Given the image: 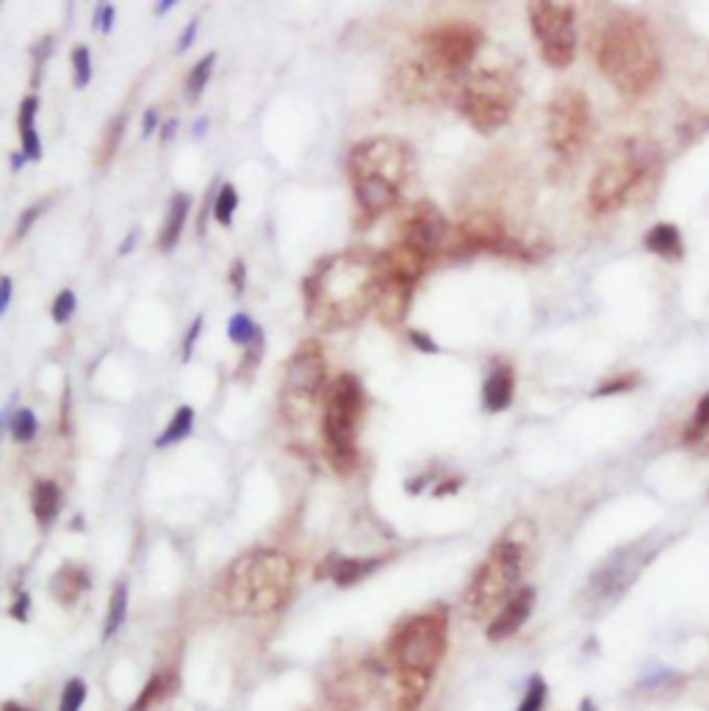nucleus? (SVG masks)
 I'll return each instance as SVG.
<instances>
[{
	"label": "nucleus",
	"mask_w": 709,
	"mask_h": 711,
	"mask_svg": "<svg viewBox=\"0 0 709 711\" xmlns=\"http://www.w3.org/2000/svg\"><path fill=\"white\" fill-rule=\"evenodd\" d=\"M305 313L322 327H347L377 302L380 252L341 249L316 263L305 277Z\"/></svg>",
	"instance_id": "1"
},
{
	"label": "nucleus",
	"mask_w": 709,
	"mask_h": 711,
	"mask_svg": "<svg viewBox=\"0 0 709 711\" xmlns=\"http://www.w3.org/2000/svg\"><path fill=\"white\" fill-rule=\"evenodd\" d=\"M294 590V562L283 551L258 548L233 559L217 587L219 606L230 615H272Z\"/></svg>",
	"instance_id": "2"
},
{
	"label": "nucleus",
	"mask_w": 709,
	"mask_h": 711,
	"mask_svg": "<svg viewBox=\"0 0 709 711\" xmlns=\"http://www.w3.org/2000/svg\"><path fill=\"white\" fill-rule=\"evenodd\" d=\"M596 64L624 97H643L660 81L662 59L657 39L637 14H615L601 28Z\"/></svg>",
	"instance_id": "3"
},
{
	"label": "nucleus",
	"mask_w": 709,
	"mask_h": 711,
	"mask_svg": "<svg viewBox=\"0 0 709 711\" xmlns=\"http://www.w3.org/2000/svg\"><path fill=\"white\" fill-rule=\"evenodd\" d=\"M410 172L413 150L394 136H372L349 150V178L366 219H377L397 205Z\"/></svg>",
	"instance_id": "4"
},
{
	"label": "nucleus",
	"mask_w": 709,
	"mask_h": 711,
	"mask_svg": "<svg viewBox=\"0 0 709 711\" xmlns=\"http://www.w3.org/2000/svg\"><path fill=\"white\" fill-rule=\"evenodd\" d=\"M535 537V526L529 521H516L496 540L474 570L469 587L463 593V609L471 620H488L499 615V609L518 593L516 584L524 570L529 540Z\"/></svg>",
	"instance_id": "5"
},
{
	"label": "nucleus",
	"mask_w": 709,
	"mask_h": 711,
	"mask_svg": "<svg viewBox=\"0 0 709 711\" xmlns=\"http://www.w3.org/2000/svg\"><path fill=\"white\" fill-rule=\"evenodd\" d=\"M654 164H657V147L654 144L635 139V136L618 139L604 153L593 178H590V208L596 214L618 211L632 197V191L640 186V180L649 175Z\"/></svg>",
	"instance_id": "6"
},
{
	"label": "nucleus",
	"mask_w": 709,
	"mask_h": 711,
	"mask_svg": "<svg viewBox=\"0 0 709 711\" xmlns=\"http://www.w3.org/2000/svg\"><path fill=\"white\" fill-rule=\"evenodd\" d=\"M446 631V609L408 617L388 642V676L419 678L433 684L435 670L446 653Z\"/></svg>",
	"instance_id": "7"
},
{
	"label": "nucleus",
	"mask_w": 709,
	"mask_h": 711,
	"mask_svg": "<svg viewBox=\"0 0 709 711\" xmlns=\"http://www.w3.org/2000/svg\"><path fill=\"white\" fill-rule=\"evenodd\" d=\"M363 418V388L355 374H338L327 385L322 432L327 460L338 474H349L358 465V432Z\"/></svg>",
	"instance_id": "8"
},
{
	"label": "nucleus",
	"mask_w": 709,
	"mask_h": 711,
	"mask_svg": "<svg viewBox=\"0 0 709 711\" xmlns=\"http://www.w3.org/2000/svg\"><path fill=\"white\" fill-rule=\"evenodd\" d=\"M518 97H521V86H518L516 72L505 67L477 70L460 83L457 111L477 133H493L513 117Z\"/></svg>",
	"instance_id": "9"
},
{
	"label": "nucleus",
	"mask_w": 709,
	"mask_h": 711,
	"mask_svg": "<svg viewBox=\"0 0 709 711\" xmlns=\"http://www.w3.org/2000/svg\"><path fill=\"white\" fill-rule=\"evenodd\" d=\"M327 385L325 352L319 341H305L297 346V352L289 357L283 388H280V407L291 424L308 421L322 399Z\"/></svg>",
	"instance_id": "10"
},
{
	"label": "nucleus",
	"mask_w": 709,
	"mask_h": 711,
	"mask_svg": "<svg viewBox=\"0 0 709 711\" xmlns=\"http://www.w3.org/2000/svg\"><path fill=\"white\" fill-rule=\"evenodd\" d=\"M593 111L585 92L563 89L557 92L546 111V142L560 158H577L590 142Z\"/></svg>",
	"instance_id": "11"
},
{
	"label": "nucleus",
	"mask_w": 709,
	"mask_h": 711,
	"mask_svg": "<svg viewBox=\"0 0 709 711\" xmlns=\"http://www.w3.org/2000/svg\"><path fill=\"white\" fill-rule=\"evenodd\" d=\"M529 28L541 45L543 61L565 70L577 56V14L568 3L535 0L529 3Z\"/></svg>",
	"instance_id": "12"
},
{
	"label": "nucleus",
	"mask_w": 709,
	"mask_h": 711,
	"mask_svg": "<svg viewBox=\"0 0 709 711\" xmlns=\"http://www.w3.org/2000/svg\"><path fill=\"white\" fill-rule=\"evenodd\" d=\"M482 31L471 23H446L419 36V50L424 59L446 72L449 78L460 81V75L469 70L471 61L477 59L482 45Z\"/></svg>",
	"instance_id": "13"
},
{
	"label": "nucleus",
	"mask_w": 709,
	"mask_h": 711,
	"mask_svg": "<svg viewBox=\"0 0 709 711\" xmlns=\"http://www.w3.org/2000/svg\"><path fill=\"white\" fill-rule=\"evenodd\" d=\"M449 238H452V225L446 222V216L435 208L433 202H416L399 219V244L419 249L421 255H427L430 261H433L435 255L446 252Z\"/></svg>",
	"instance_id": "14"
},
{
	"label": "nucleus",
	"mask_w": 709,
	"mask_h": 711,
	"mask_svg": "<svg viewBox=\"0 0 709 711\" xmlns=\"http://www.w3.org/2000/svg\"><path fill=\"white\" fill-rule=\"evenodd\" d=\"M394 86L402 100L410 103H435L444 100L446 95L455 92L457 81L449 78L446 72H441L435 64L421 56L419 50H413L408 59L402 61L394 72ZM460 92V86H457Z\"/></svg>",
	"instance_id": "15"
},
{
	"label": "nucleus",
	"mask_w": 709,
	"mask_h": 711,
	"mask_svg": "<svg viewBox=\"0 0 709 711\" xmlns=\"http://www.w3.org/2000/svg\"><path fill=\"white\" fill-rule=\"evenodd\" d=\"M518 241L507 233L496 214H471L466 222L452 227L446 252H507L516 255Z\"/></svg>",
	"instance_id": "16"
},
{
	"label": "nucleus",
	"mask_w": 709,
	"mask_h": 711,
	"mask_svg": "<svg viewBox=\"0 0 709 711\" xmlns=\"http://www.w3.org/2000/svg\"><path fill=\"white\" fill-rule=\"evenodd\" d=\"M532 606H535V590H532V587H521V590H518V593L513 595L502 609H499V615L491 620V626H488V640L493 642L510 640V637L527 623Z\"/></svg>",
	"instance_id": "17"
},
{
	"label": "nucleus",
	"mask_w": 709,
	"mask_h": 711,
	"mask_svg": "<svg viewBox=\"0 0 709 711\" xmlns=\"http://www.w3.org/2000/svg\"><path fill=\"white\" fill-rule=\"evenodd\" d=\"M410 299H413V288L410 285L388 280V277L380 274V291H377L374 310H377V319L383 321L385 327H397V324L405 321L410 310Z\"/></svg>",
	"instance_id": "18"
},
{
	"label": "nucleus",
	"mask_w": 709,
	"mask_h": 711,
	"mask_svg": "<svg viewBox=\"0 0 709 711\" xmlns=\"http://www.w3.org/2000/svg\"><path fill=\"white\" fill-rule=\"evenodd\" d=\"M369 681L372 678L366 676L363 670H352V673L336 678L327 689L330 711H361L363 700L369 695Z\"/></svg>",
	"instance_id": "19"
},
{
	"label": "nucleus",
	"mask_w": 709,
	"mask_h": 711,
	"mask_svg": "<svg viewBox=\"0 0 709 711\" xmlns=\"http://www.w3.org/2000/svg\"><path fill=\"white\" fill-rule=\"evenodd\" d=\"M383 565V559H352V557H327L316 576L319 579H333L338 587H352L361 579H366L372 570H377Z\"/></svg>",
	"instance_id": "20"
},
{
	"label": "nucleus",
	"mask_w": 709,
	"mask_h": 711,
	"mask_svg": "<svg viewBox=\"0 0 709 711\" xmlns=\"http://www.w3.org/2000/svg\"><path fill=\"white\" fill-rule=\"evenodd\" d=\"M516 393V371L505 363L493 368L491 374L482 382V407L485 413H502L513 402Z\"/></svg>",
	"instance_id": "21"
},
{
	"label": "nucleus",
	"mask_w": 709,
	"mask_h": 711,
	"mask_svg": "<svg viewBox=\"0 0 709 711\" xmlns=\"http://www.w3.org/2000/svg\"><path fill=\"white\" fill-rule=\"evenodd\" d=\"M86 590H89V573L81 565H61L50 581V593L64 606L75 604Z\"/></svg>",
	"instance_id": "22"
},
{
	"label": "nucleus",
	"mask_w": 709,
	"mask_h": 711,
	"mask_svg": "<svg viewBox=\"0 0 709 711\" xmlns=\"http://www.w3.org/2000/svg\"><path fill=\"white\" fill-rule=\"evenodd\" d=\"M189 208H192V197H189V194H175V197L169 200L164 227H161V233H158V249H161V252H172V249L178 247L183 225H186V216H189Z\"/></svg>",
	"instance_id": "23"
},
{
	"label": "nucleus",
	"mask_w": 709,
	"mask_h": 711,
	"mask_svg": "<svg viewBox=\"0 0 709 711\" xmlns=\"http://www.w3.org/2000/svg\"><path fill=\"white\" fill-rule=\"evenodd\" d=\"M643 247L654 252V255L665 258V261H679V258L685 255L682 233H679V227L671 225V222H660V225L651 227L649 233L643 236Z\"/></svg>",
	"instance_id": "24"
},
{
	"label": "nucleus",
	"mask_w": 709,
	"mask_h": 711,
	"mask_svg": "<svg viewBox=\"0 0 709 711\" xmlns=\"http://www.w3.org/2000/svg\"><path fill=\"white\" fill-rule=\"evenodd\" d=\"M31 510H34V518L42 529L53 526V521L59 518L61 512V490L56 482L50 479H39L34 490H31Z\"/></svg>",
	"instance_id": "25"
},
{
	"label": "nucleus",
	"mask_w": 709,
	"mask_h": 711,
	"mask_svg": "<svg viewBox=\"0 0 709 711\" xmlns=\"http://www.w3.org/2000/svg\"><path fill=\"white\" fill-rule=\"evenodd\" d=\"M37 111H39V100L37 95H28L20 106V142H23V155L28 161H39L42 158V144H39V133H37Z\"/></svg>",
	"instance_id": "26"
},
{
	"label": "nucleus",
	"mask_w": 709,
	"mask_h": 711,
	"mask_svg": "<svg viewBox=\"0 0 709 711\" xmlns=\"http://www.w3.org/2000/svg\"><path fill=\"white\" fill-rule=\"evenodd\" d=\"M192 427H194V410L183 404V407H178V413L169 418L167 429H164L161 438L156 440V449H167V446H172V443H181L183 438L192 435Z\"/></svg>",
	"instance_id": "27"
},
{
	"label": "nucleus",
	"mask_w": 709,
	"mask_h": 711,
	"mask_svg": "<svg viewBox=\"0 0 709 711\" xmlns=\"http://www.w3.org/2000/svg\"><path fill=\"white\" fill-rule=\"evenodd\" d=\"M125 615H128V587L120 581L114 587V593L109 598V609H106V623H103V637L106 640H111L120 631V626L125 623Z\"/></svg>",
	"instance_id": "28"
},
{
	"label": "nucleus",
	"mask_w": 709,
	"mask_h": 711,
	"mask_svg": "<svg viewBox=\"0 0 709 711\" xmlns=\"http://www.w3.org/2000/svg\"><path fill=\"white\" fill-rule=\"evenodd\" d=\"M172 687H175V678L169 676V673H158V676H153L150 681H147L145 692H142L139 700L133 703L131 711H147L150 706H156V703H161V700L167 698L169 692H172Z\"/></svg>",
	"instance_id": "29"
},
{
	"label": "nucleus",
	"mask_w": 709,
	"mask_h": 711,
	"mask_svg": "<svg viewBox=\"0 0 709 711\" xmlns=\"http://www.w3.org/2000/svg\"><path fill=\"white\" fill-rule=\"evenodd\" d=\"M125 125H128L125 111L117 114V117L111 119L109 125H106V131H103V136H100V147H97V155H95L97 164H106V161H111V155L117 153L122 133H125Z\"/></svg>",
	"instance_id": "30"
},
{
	"label": "nucleus",
	"mask_w": 709,
	"mask_h": 711,
	"mask_svg": "<svg viewBox=\"0 0 709 711\" xmlns=\"http://www.w3.org/2000/svg\"><path fill=\"white\" fill-rule=\"evenodd\" d=\"M214 64H217V53H208V56H203V59L197 61L192 67V72H189V78H186V97L189 100H197V97L203 95L205 83L211 81V72H214Z\"/></svg>",
	"instance_id": "31"
},
{
	"label": "nucleus",
	"mask_w": 709,
	"mask_h": 711,
	"mask_svg": "<svg viewBox=\"0 0 709 711\" xmlns=\"http://www.w3.org/2000/svg\"><path fill=\"white\" fill-rule=\"evenodd\" d=\"M6 424H9V432H12V438L17 440V443H31V440L37 438L39 421L37 415L31 413L28 407H20Z\"/></svg>",
	"instance_id": "32"
},
{
	"label": "nucleus",
	"mask_w": 709,
	"mask_h": 711,
	"mask_svg": "<svg viewBox=\"0 0 709 711\" xmlns=\"http://www.w3.org/2000/svg\"><path fill=\"white\" fill-rule=\"evenodd\" d=\"M236 208H239V194H236V189L230 183H225L217 191V197H214V219L222 227H230L233 225V216H236Z\"/></svg>",
	"instance_id": "33"
},
{
	"label": "nucleus",
	"mask_w": 709,
	"mask_h": 711,
	"mask_svg": "<svg viewBox=\"0 0 709 711\" xmlns=\"http://www.w3.org/2000/svg\"><path fill=\"white\" fill-rule=\"evenodd\" d=\"M261 335V327L255 324L247 313H236L233 319H230V324H228V338L233 341V344H239V346H247L253 344L255 338Z\"/></svg>",
	"instance_id": "34"
},
{
	"label": "nucleus",
	"mask_w": 709,
	"mask_h": 711,
	"mask_svg": "<svg viewBox=\"0 0 709 711\" xmlns=\"http://www.w3.org/2000/svg\"><path fill=\"white\" fill-rule=\"evenodd\" d=\"M709 432V393L698 402L696 413L690 418V424L685 427V443H698Z\"/></svg>",
	"instance_id": "35"
},
{
	"label": "nucleus",
	"mask_w": 709,
	"mask_h": 711,
	"mask_svg": "<svg viewBox=\"0 0 709 711\" xmlns=\"http://www.w3.org/2000/svg\"><path fill=\"white\" fill-rule=\"evenodd\" d=\"M92 81V56L86 45H75L73 50V83L75 89H86Z\"/></svg>",
	"instance_id": "36"
},
{
	"label": "nucleus",
	"mask_w": 709,
	"mask_h": 711,
	"mask_svg": "<svg viewBox=\"0 0 709 711\" xmlns=\"http://www.w3.org/2000/svg\"><path fill=\"white\" fill-rule=\"evenodd\" d=\"M261 355H264V332L255 338L253 344L244 349V357H241V366H239V371H236V377H239V380L253 377V371L258 368V360H261Z\"/></svg>",
	"instance_id": "37"
},
{
	"label": "nucleus",
	"mask_w": 709,
	"mask_h": 711,
	"mask_svg": "<svg viewBox=\"0 0 709 711\" xmlns=\"http://www.w3.org/2000/svg\"><path fill=\"white\" fill-rule=\"evenodd\" d=\"M84 700H86V684L81 681V678H73V681H67V687H64V692H61L59 711H78L81 706H84Z\"/></svg>",
	"instance_id": "38"
},
{
	"label": "nucleus",
	"mask_w": 709,
	"mask_h": 711,
	"mask_svg": "<svg viewBox=\"0 0 709 711\" xmlns=\"http://www.w3.org/2000/svg\"><path fill=\"white\" fill-rule=\"evenodd\" d=\"M543 703H546V684L541 676H535L529 681L527 695L521 698L516 711H543Z\"/></svg>",
	"instance_id": "39"
},
{
	"label": "nucleus",
	"mask_w": 709,
	"mask_h": 711,
	"mask_svg": "<svg viewBox=\"0 0 709 711\" xmlns=\"http://www.w3.org/2000/svg\"><path fill=\"white\" fill-rule=\"evenodd\" d=\"M640 385V374H621V377H613V380H604L593 391V396H613V393H626L632 391Z\"/></svg>",
	"instance_id": "40"
},
{
	"label": "nucleus",
	"mask_w": 709,
	"mask_h": 711,
	"mask_svg": "<svg viewBox=\"0 0 709 711\" xmlns=\"http://www.w3.org/2000/svg\"><path fill=\"white\" fill-rule=\"evenodd\" d=\"M75 308H78V299H75V294L70 291V288H64V291H59V297H56V302H53V310H50V313H53V321H56V324L70 321Z\"/></svg>",
	"instance_id": "41"
},
{
	"label": "nucleus",
	"mask_w": 709,
	"mask_h": 711,
	"mask_svg": "<svg viewBox=\"0 0 709 711\" xmlns=\"http://www.w3.org/2000/svg\"><path fill=\"white\" fill-rule=\"evenodd\" d=\"M48 211V200H42V202H34L28 211H23V216H20V222H17V230H14V241L17 238H23V236H28V230L34 227V222H37L39 216L45 214Z\"/></svg>",
	"instance_id": "42"
},
{
	"label": "nucleus",
	"mask_w": 709,
	"mask_h": 711,
	"mask_svg": "<svg viewBox=\"0 0 709 711\" xmlns=\"http://www.w3.org/2000/svg\"><path fill=\"white\" fill-rule=\"evenodd\" d=\"M114 17H117L114 6H109V3H100V6H97V14H95L97 31H100V34H109L111 28H114Z\"/></svg>",
	"instance_id": "43"
},
{
	"label": "nucleus",
	"mask_w": 709,
	"mask_h": 711,
	"mask_svg": "<svg viewBox=\"0 0 709 711\" xmlns=\"http://www.w3.org/2000/svg\"><path fill=\"white\" fill-rule=\"evenodd\" d=\"M200 332H203V316H197V319L192 321V327H189V332H186V341H183V363H189V360H192L194 344H197Z\"/></svg>",
	"instance_id": "44"
},
{
	"label": "nucleus",
	"mask_w": 709,
	"mask_h": 711,
	"mask_svg": "<svg viewBox=\"0 0 709 711\" xmlns=\"http://www.w3.org/2000/svg\"><path fill=\"white\" fill-rule=\"evenodd\" d=\"M50 45H53L50 36H45L37 48H34V86H39V75H42V64H45L50 56Z\"/></svg>",
	"instance_id": "45"
},
{
	"label": "nucleus",
	"mask_w": 709,
	"mask_h": 711,
	"mask_svg": "<svg viewBox=\"0 0 709 711\" xmlns=\"http://www.w3.org/2000/svg\"><path fill=\"white\" fill-rule=\"evenodd\" d=\"M410 344L416 346V349H421V352H427V355H438V352H441V346L435 344V341L430 338V335H427V332L410 330Z\"/></svg>",
	"instance_id": "46"
},
{
	"label": "nucleus",
	"mask_w": 709,
	"mask_h": 711,
	"mask_svg": "<svg viewBox=\"0 0 709 711\" xmlns=\"http://www.w3.org/2000/svg\"><path fill=\"white\" fill-rule=\"evenodd\" d=\"M244 280H247V266H244V261H233V266H230V283H233V288L236 291H244Z\"/></svg>",
	"instance_id": "47"
},
{
	"label": "nucleus",
	"mask_w": 709,
	"mask_h": 711,
	"mask_svg": "<svg viewBox=\"0 0 709 711\" xmlns=\"http://www.w3.org/2000/svg\"><path fill=\"white\" fill-rule=\"evenodd\" d=\"M9 302H12V277H3L0 280V313L9 310Z\"/></svg>",
	"instance_id": "48"
},
{
	"label": "nucleus",
	"mask_w": 709,
	"mask_h": 711,
	"mask_svg": "<svg viewBox=\"0 0 709 711\" xmlns=\"http://www.w3.org/2000/svg\"><path fill=\"white\" fill-rule=\"evenodd\" d=\"M194 34H197V17H194L192 23L186 25V31H183L181 42H178V53H186V50L192 48L194 42Z\"/></svg>",
	"instance_id": "49"
},
{
	"label": "nucleus",
	"mask_w": 709,
	"mask_h": 711,
	"mask_svg": "<svg viewBox=\"0 0 709 711\" xmlns=\"http://www.w3.org/2000/svg\"><path fill=\"white\" fill-rule=\"evenodd\" d=\"M156 128H158V111L156 108H147L145 122H142V136H153Z\"/></svg>",
	"instance_id": "50"
},
{
	"label": "nucleus",
	"mask_w": 709,
	"mask_h": 711,
	"mask_svg": "<svg viewBox=\"0 0 709 711\" xmlns=\"http://www.w3.org/2000/svg\"><path fill=\"white\" fill-rule=\"evenodd\" d=\"M12 615L17 617V620H25V615H28V595H17V604L12 606Z\"/></svg>",
	"instance_id": "51"
},
{
	"label": "nucleus",
	"mask_w": 709,
	"mask_h": 711,
	"mask_svg": "<svg viewBox=\"0 0 709 711\" xmlns=\"http://www.w3.org/2000/svg\"><path fill=\"white\" fill-rule=\"evenodd\" d=\"M136 238H139V230H131V233L125 236V241L120 244V255H128V252H131V247L136 244Z\"/></svg>",
	"instance_id": "52"
},
{
	"label": "nucleus",
	"mask_w": 709,
	"mask_h": 711,
	"mask_svg": "<svg viewBox=\"0 0 709 711\" xmlns=\"http://www.w3.org/2000/svg\"><path fill=\"white\" fill-rule=\"evenodd\" d=\"M460 487V479H452V482H446V485L435 487V496H449V490H457Z\"/></svg>",
	"instance_id": "53"
},
{
	"label": "nucleus",
	"mask_w": 709,
	"mask_h": 711,
	"mask_svg": "<svg viewBox=\"0 0 709 711\" xmlns=\"http://www.w3.org/2000/svg\"><path fill=\"white\" fill-rule=\"evenodd\" d=\"M25 161H28V158H25L23 153H14V155H12V166H14V169H20V166H23Z\"/></svg>",
	"instance_id": "54"
},
{
	"label": "nucleus",
	"mask_w": 709,
	"mask_h": 711,
	"mask_svg": "<svg viewBox=\"0 0 709 711\" xmlns=\"http://www.w3.org/2000/svg\"><path fill=\"white\" fill-rule=\"evenodd\" d=\"M172 6H175V3H172V0H164V3H158L156 14H167L169 9H172Z\"/></svg>",
	"instance_id": "55"
},
{
	"label": "nucleus",
	"mask_w": 709,
	"mask_h": 711,
	"mask_svg": "<svg viewBox=\"0 0 709 711\" xmlns=\"http://www.w3.org/2000/svg\"><path fill=\"white\" fill-rule=\"evenodd\" d=\"M175 125H178V122H169L167 128H164V139H169V136H172V131H175Z\"/></svg>",
	"instance_id": "56"
},
{
	"label": "nucleus",
	"mask_w": 709,
	"mask_h": 711,
	"mask_svg": "<svg viewBox=\"0 0 709 711\" xmlns=\"http://www.w3.org/2000/svg\"><path fill=\"white\" fill-rule=\"evenodd\" d=\"M3 711H25V709L23 706H17V703H6V706H3Z\"/></svg>",
	"instance_id": "57"
}]
</instances>
